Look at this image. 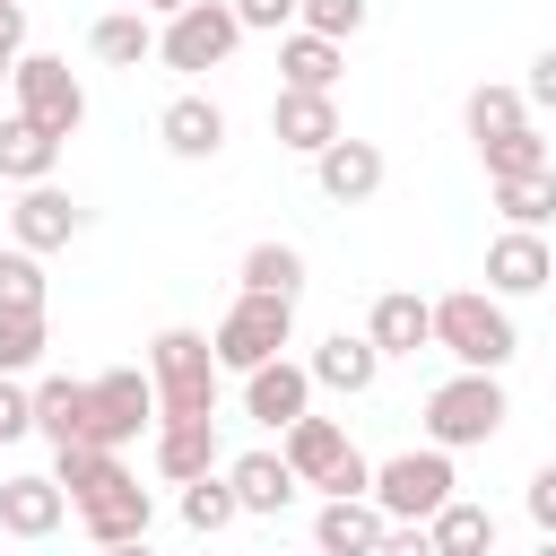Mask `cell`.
Here are the masks:
<instances>
[{"instance_id":"f35d334b","label":"cell","mask_w":556,"mask_h":556,"mask_svg":"<svg viewBox=\"0 0 556 556\" xmlns=\"http://www.w3.org/2000/svg\"><path fill=\"white\" fill-rule=\"evenodd\" d=\"M17 434H35V391L0 382V443H17Z\"/></svg>"},{"instance_id":"60d3db41","label":"cell","mask_w":556,"mask_h":556,"mask_svg":"<svg viewBox=\"0 0 556 556\" xmlns=\"http://www.w3.org/2000/svg\"><path fill=\"white\" fill-rule=\"evenodd\" d=\"M374 556H434V539H426V530H417V521H391V530H382V547H374Z\"/></svg>"},{"instance_id":"836d02e7","label":"cell","mask_w":556,"mask_h":556,"mask_svg":"<svg viewBox=\"0 0 556 556\" xmlns=\"http://www.w3.org/2000/svg\"><path fill=\"white\" fill-rule=\"evenodd\" d=\"M43 313H0V382H26L43 365Z\"/></svg>"},{"instance_id":"603a6c76","label":"cell","mask_w":556,"mask_h":556,"mask_svg":"<svg viewBox=\"0 0 556 556\" xmlns=\"http://www.w3.org/2000/svg\"><path fill=\"white\" fill-rule=\"evenodd\" d=\"M339 70H348V43H321V35H304V26L278 35V87H295V96H330Z\"/></svg>"},{"instance_id":"7c38bea8","label":"cell","mask_w":556,"mask_h":556,"mask_svg":"<svg viewBox=\"0 0 556 556\" xmlns=\"http://www.w3.org/2000/svg\"><path fill=\"white\" fill-rule=\"evenodd\" d=\"M539 287H556V252H547V235L504 226V235L486 243V295L513 304V295H539Z\"/></svg>"},{"instance_id":"e0dca14e","label":"cell","mask_w":556,"mask_h":556,"mask_svg":"<svg viewBox=\"0 0 556 556\" xmlns=\"http://www.w3.org/2000/svg\"><path fill=\"white\" fill-rule=\"evenodd\" d=\"M269 139L295 148V156H321L330 139H348L339 96H295V87H278V104H269Z\"/></svg>"},{"instance_id":"5b68a950","label":"cell","mask_w":556,"mask_h":556,"mask_svg":"<svg viewBox=\"0 0 556 556\" xmlns=\"http://www.w3.org/2000/svg\"><path fill=\"white\" fill-rule=\"evenodd\" d=\"M287 348H295V304H287V295H243V287H235V304H226L217 330H208L217 374H252V365H269V356H287Z\"/></svg>"},{"instance_id":"8992f818","label":"cell","mask_w":556,"mask_h":556,"mask_svg":"<svg viewBox=\"0 0 556 556\" xmlns=\"http://www.w3.org/2000/svg\"><path fill=\"white\" fill-rule=\"evenodd\" d=\"M9 113H26L35 130H52V139H70L78 122H87V87H78V70L61 61V52H17L9 61Z\"/></svg>"},{"instance_id":"ba28073f","label":"cell","mask_w":556,"mask_h":556,"mask_svg":"<svg viewBox=\"0 0 556 556\" xmlns=\"http://www.w3.org/2000/svg\"><path fill=\"white\" fill-rule=\"evenodd\" d=\"M139 434H156V382H148L139 365L96 374V382H87V443H96V452H122V443H139Z\"/></svg>"},{"instance_id":"52a82bcc","label":"cell","mask_w":556,"mask_h":556,"mask_svg":"<svg viewBox=\"0 0 556 556\" xmlns=\"http://www.w3.org/2000/svg\"><path fill=\"white\" fill-rule=\"evenodd\" d=\"M235 43H243V26H235V9H226V0H191V9H174V17L156 26V61H165V70H182V78L226 70V61H235Z\"/></svg>"},{"instance_id":"ffe728a7","label":"cell","mask_w":556,"mask_h":556,"mask_svg":"<svg viewBox=\"0 0 556 556\" xmlns=\"http://www.w3.org/2000/svg\"><path fill=\"white\" fill-rule=\"evenodd\" d=\"M70 513H78V530H87L96 547H122V539H148L156 495H148L139 478H122V486H104V495H87V504H70Z\"/></svg>"},{"instance_id":"6da1fadb","label":"cell","mask_w":556,"mask_h":556,"mask_svg":"<svg viewBox=\"0 0 556 556\" xmlns=\"http://www.w3.org/2000/svg\"><path fill=\"white\" fill-rule=\"evenodd\" d=\"M434 348L460 374H504L521 356V330H513V313L486 287H452V295H434Z\"/></svg>"},{"instance_id":"8d00e7d4","label":"cell","mask_w":556,"mask_h":556,"mask_svg":"<svg viewBox=\"0 0 556 556\" xmlns=\"http://www.w3.org/2000/svg\"><path fill=\"white\" fill-rule=\"evenodd\" d=\"M226 9H235V26H243V35H287L304 0H226Z\"/></svg>"},{"instance_id":"f1b7e54d","label":"cell","mask_w":556,"mask_h":556,"mask_svg":"<svg viewBox=\"0 0 556 556\" xmlns=\"http://www.w3.org/2000/svg\"><path fill=\"white\" fill-rule=\"evenodd\" d=\"M530 122V96L521 87H469V104H460V130H469V148H486V139H504V130H521Z\"/></svg>"},{"instance_id":"2e32d148","label":"cell","mask_w":556,"mask_h":556,"mask_svg":"<svg viewBox=\"0 0 556 556\" xmlns=\"http://www.w3.org/2000/svg\"><path fill=\"white\" fill-rule=\"evenodd\" d=\"M61 521H70V495L52 486V469L0 478V530H9V539H52Z\"/></svg>"},{"instance_id":"d4e9b609","label":"cell","mask_w":556,"mask_h":556,"mask_svg":"<svg viewBox=\"0 0 556 556\" xmlns=\"http://www.w3.org/2000/svg\"><path fill=\"white\" fill-rule=\"evenodd\" d=\"M87 52H96L104 70H139V61H156V17H139V9H104V17L87 26Z\"/></svg>"},{"instance_id":"9c48e42d","label":"cell","mask_w":556,"mask_h":556,"mask_svg":"<svg viewBox=\"0 0 556 556\" xmlns=\"http://www.w3.org/2000/svg\"><path fill=\"white\" fill-rule=\"evenodd\" d=\"M382 174H391V156H382L374 139H330V148L313 156V191H321L330 208H365V200L382 191Z\"/></svg>"},{"instance_id":"b9f144b4","label":"cell","mask_w":556,"mask_h":556,"mask_svg":"<svg viewBox=\"0 0 556 556\" xmlns=\"http://www.w3.org/2000/svg\"><path fill=\"white\" fill-rule=\"evenodd\" d=\"M26 52V0H0V61Z\"/></svg>"},{"instance_id":"ac0fdd59","label":"cell","mask_w":556,"mask_h":556,"mask_svg":"<svg viewBox=\"0 0 556 556\" xmlns=\"http://www.w3.org/2000/svg\"><path fill=\"white\" fill-rule=\"evenodd\" d=\"M156 139H165V156L208 165V156L226 148V104H217V96H174V104L156 113Z\"/></svg>"},{"instance_id":"d6a6232c","label":"cell","mask_w":556,"mask_h":556,"mask_svg":"<svg viewBox=\"0 0 556 556\" xmlns=\"http://www.w3.org/2000/svg\"><path fill=\"white\" fill-rule=\"evenodd\" d=\"M478 165H486V182H513V174H547V139L521 122V130L486 139V148H478Z\"/></svg>"},{"instance_id":"4316f807","label":"cell","mask_w":556,"mask_h":556,"mask_svg":"<svg viewBox=\"0 0 556 556\" xmlns=\"http://www.w3.org/2000/svg\"><path fill=\"white\" fill-rule=\"evenodd\" d=\"M130 469H122V452H96V443H61L52 452V486L70 495V504H87V495H104V486H122Z\"/></svg>"},{"instance_id":"83f0119b","label":"cell","mask_w":556,"mask_h":556,"mask_svg":"<svg viewBox=\"0 0 556 556\" xmlns=\"http://www.w3.org/2000/svg\"><path fill=\"white\" fill-rule=\"evenodd\" d=\"M426 539H434V556H495V513L469 504V495H452V504L426 521Z\"/></svg>"},{"instance_id":"8fae6325","label":"cell","mask_w":556,"mask_h":556,"mask_svg":"<svg viewBox=\"0 0 556 556\" xmlns=\"http://www.w3.org/2000/svg\"><path fill=\"white\" fill-rule=\"evenodd\" d=\"M78 226H87V208H78L61 182H35V191H17V208H9V243H17V252H35V261H43V252H61Z\"/></svg>"},{"instance_id":"e575fe53","label":"cell","mask_w":556,"mask_h":556,"mask_svg":"<svg viewBox=\"0 0 556 556\" xmlns=\"http://www.w3.org/2000/svg\"><path fill=\"white\" fill-rule=\"evenodd\" d=\"M43 295H52V278H43V261L35 252H0V313H43Z\"/></svg>"},{"instance_id":"4dcf8cb0","label":"cell","mask_w":556,"mask_h":556,"mask_svg":"<svg viewBox=\"0 0 556 556\" xmlns=\"http://www.w3.org/2000/svg\"><path fill=\"white\" fill-rule=\"evenodd\" d=\"M486 200L504 208V226L539 235V226L556 217V165H547V174H513V182H486Z\"/></svg>"},{"instance_id":"7bdbcfd3","label":"cell","mask_w":556,"mask_h":556,"mask_svg":"<svg viewBox=\"0 0 556 556\" xmlns=\"http://www.w3.org/2000/svg\"><path fill=\"white\" fill-rule=\"evenodd\" d=\"M130 9H139V17H156V26H165V17H174V9H191V0H130Z\"/></svg>"},{"instance_id":"7402d4cb","label":"cell","mask_w":556,"mask_h":556,"mask_svg":"<svg viewBox=\"0 0 556 556\" xmlns=\"http://www.w3.org/2000/svg\"><path fill=\"white\" fill-rule=\"evenodd\" d=\"M226 486H235V504H243V513H261V521H278V513L304 495L269 443H261V452H235V460H226Z\"/></svg>"},{"instance_id":"ee69618b","label":"cell","mask_w":556,"mask_h":556,"mask_svg":"<svg viewBox=\"0 0 556 556\" xmlns=\"http://www.w3.org/2000/svg\"><path fill=\"white\" fill-rule=\"evenodd\" d=\"M96 556H156L148 539H122V547H96Z\"/></svg>"},{"instance_id":"d6986e66","label":"cell","mask_w":556,"mask_h":556,"mask_svg":"<svg viewBox=\"0 0 556 556\" xmlns=\"http://www.w3.org/2000/svg\"><path fill=\"white\" fill-rule=\"evenodd\" d=\"M365 339H374V356H382V365H391V356H417V348H434V304H426V295H408V287H391V295H374Z\"/></svg>"},{"instance_id":"74e56055","label":"cell","mask_w":556,"mask_h":556,"mask_svg":"<svg viewBox=\"0 0 556 556\" xmlns=\"http://www.w3.org/2000/svg\"><path fill=\"white\" fill-rule=\"evenodd\" d=\"M521 504H530V521H539V539H556V460H539V469H530V486H521Z\"/></svg>"},{"instance_id":"f6af8a7d","label":"cell","mask_w":556,"mask_h":556,"mask_svg":"<svg viewBox=\"0 0 556 556\" xmlns=\"http://www.w3.org/2000/svg\"><path fill=\"white\" fill-rule=\"evenodd\" d=\"M530 556H556V539H539V547H530Z\"/></svg>"},{"instance_id":"cb8c5ba5","label":"cell","mask_w":556,"mask_h":556,"mask_svg":"<svg viewBox=\"0 0 556 556\" xmlns=\"http://www.w3.org/2000/svg\"><path fill=\"white\" fill-rule=\"evenodd\" d=\"M52 165H61V139L35 130L26 113H9V122H0V182L35 191V182H52Z\"/></svg>"},{"instance_id":"4fadbf2b","label":"cell","mask_w":556,"mask_h":556,"mask_svg":"<svg viewBox=\"0 0 556 556\" xmlns=\"http://www.w3.org/2000/svg\"><path fill=\"white\" fill-rule=\"evenodd\" d=\"M356 443H348V426L339 417H295L287 434H278V460H287V478L295 486H321L330 495V478H339V460H348Z\"/></svg>"},{"instance_id":"5bb4252c","label":"cell","mask_w":556,"mask_h":556,"mask_svg":"<svg viewBox=\"0 0 556 556\" xmlns=\"http://www.w3.org/2000/svg\"><path fill=\"white\" fill-rule=\"evenodd\" d=\"M304 374H313V391H339V400H365L374 382H382V356H374V339L365 330H330L313 356H304Z\"/></svg>"},{"instance_id":"484cf974","label":"cell","mask_w":556,"mask_h":556,"mask_svg":"<svg viewBox=\"0 0 556 556\" xmlns=\"http://www.w3.org/2000/svg\"><path fill=\"white\" fill-rule=\"evenodd\" d=\"M35 434L61 452V443H87V382H70V374H43L35 382Z\"/></svg>"},{"instance_id":"7a4b0ae2","label":"cell","mask_w":556,"mask_h":556,"mask_svg":"<svg viewBox=\"0 0 556 556\" xmlns=\"http://www.w3.org/2000/svg\"><path fill=\"white\" fill-rule=\"evenodd\" d=\"M148 382H156V426H182V417H217V356H208V330H156L148 339Z\"/></svg>"},{"instance_id":"ab89813d","label":"cell","mask_w":556,"mask_h":556,"mask_svg":"<svg viewBox=\"0 0 556 556\" xmlns=\"http://www.w3.org/2000/svg\"><path fill=\"white\" fill-rule=\"evenodd\" d=\"M521 96H530V104H547V113H556V43H547V52H539V61H530V78H521Z\"/></svg>"},{"instance_id":"1f68e13d","label":"cell","mask_w":556,"mask_h":556,"mask_svg":"<svg viewBox=\"0 0 556 556\" xmlns=\"http://www.w3.org/2000/svg\"><path fill=\"white\" fill-rule=\"evenodd\" d=\"M235 521H243V504H235L226 469H208V478H191V486H182V530L217 539V530H235Z\"/></svg>"},{"instance_id":"3957f363","label":"cell","mask_w":556,"mask_h":556,"mask_svg":"<svg viewBox=\"0 0 556 556\" xmlns=\"http://www.w3.org/2000/svg\"><path fill=\"white\" fill-rule=\"evenodd\" d=\"M504 417H513L504 374H452V382L426 391V417H417V426H426L434 452H478V443L504 434Z\"/></svg>"},{"instance_id":"9a60e30c","label":"cell","mask_w":556,"mask_h":556,"mask_svg":"<svg viewBox=\"0 0 556 556\" xmlns=\"http://www.w3.org/2000/svg\"><path fill=\"white\" fill-rule=\"evenodd\" d=\"M148 469H156L165 486H191V478L226 469V460H217V417H182V426H156V434H148Z\"/></svg>"},{"instance_id":"d590c367","label":"cell","mask_w":556,"mask_h":556,"mask_svg":"<svg viewBox=\"0 0 556 556\" xmlns=\"http://www.w3.org/2000/svg\"><path fill=\"white\" fill-rule=\"evenodd\" d=\"M365 17H374V0H304V9H295V26H304V35H321V43L365 35Z\"/></svg>"},{"instance_id":"44dd1931","label":"cell","mask_w":556,"mask_h":556,"mask_svg":"<svg viewBox=\"0 0 556 556\" xmlns=\"http://www.w3.org/2000/svg\"><path fill=\"white\" fill-rule=\"evenodd\" d=\"M382 513H374V495H330L321 513H313V556H374L382 547Z\"/></svg>"},{"instance_id":"30bf717a","label":"cell","mask_w":556,"mask_h":556,"mask_svg":"<svg viewBox=\"0 0 556 556\" xmlns=\"http://www.w3.org/2000/svg\"><path fill=\"white\" fill-rule=\"evenodd\" d=\"M243 417H252V426H269V434H287L295 417H313V374H304L295 356L252 365V374H243Z\"/></svg>"},{"instance_id":"f546056e","label":"cell","mask_w":556,"mask_h":556,"mask_svg":"<svg viewBox=\"0 0 556 556\" xmlns=\"http://www.w3.org/2000/svg\"><path fill=\"white\" fill-rule=\"evenodd\" d=\"M235 278H243V295H287V304H295V295H304V252H295V243H252Z\"/></svg>"},{"instance_id":"bcb514c9","label":"cell","mask_w":556,"mask_h":556,"mask_svg":"<svg viewBox=\"0 0 556 556\" xmlns=\"http://www.w3.org/2000/svg\"><path fill=\"white\" fill-rule=\"evenodd\" d=\"M0 78H9V61H0Z\"/></svg>"},{"instance_id":"277c9868","label":"cell","mask_w":556,"mask_h":556,"mask_svg":"<svg viewBox=\"0 0 556 556\" xmlns=\"http://www.w3.org/2000/svg\"><path fill=\"white\" fill-rule=\"evenodd\" d=\"M374 513L382 521H434L452 495H460V469H452V452H434V443H408V452H391V460H374Z\"/></svg>"}]
</instances>
